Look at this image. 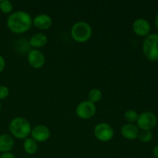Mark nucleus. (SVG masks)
I'll return each mask as SVG.
<instances>
[{
    "mask_svg": "<svg viewBox=\"0 0 158 158\" xmlns=\"http://www.w3.org/2000/svg\"><path fill=\"white\" fill-rule=\"evenodd\" d=\"M120 134L127 140H135L138 138L140 129L134 123H125L120 128Z\"/></svg>",
    "mask_w": 158,
    "mask_h": 158,
    "instance_id": "f8f14e48",
    "label": "nucleus"
},
{
    "mask_svg": "<svg viewBox=\"0 0 158 158\" xmlns=\"http://www.w3.org/2000/svg\"><path fill=\"white\" fill-rule=\"evenodd\" d=\"M151 28L149 22L143 18L137 19L132 25L133 31L139 36H147L149 35Z\"/></svg>",
    "mask_w": 158,
    "mask_h": 158,
    "instance_id": "9d476101",
    "label": "nucleus"
},
{
    "mask_svg": "<svg viewBox=\"0 0 158 158\" xmlns=\"http://www.w3.org/2000/svg\"><path fill=\"white\" fill-rule=\"evenodd\" d=\"M23 147L25 152L29 155H33L38 151V143L32 137H27L25 139Z\"/></svg>",
    "mask_w": 158,
    "mask_h": 158,
    "instance_id": "2eb2a0df",
    "label": "nucleus"
},
{
    "mask_svg": "<svg viewBox=\"0 0 158 158\" xmlns=\"http://www.w3.org/2000/svg\"><path fill=\"white\" fill-rule=\"evenodd\" d=\"M9 95V89L7 86L1 85L0 86V100H5L7 98L8 96Z\"/></svg>",
    "mask_w": 158,
    "mask_h": 158,
    "instance_id": "412c9836",
    "label": "nucleus"
},
{
    "mask_svg": "<svg viewBox=\"0 0 158 158\" xmlns=\"http://www.w3.org/2000/svg\"><path fill=\"white\" fill-rule=\"evenodd\" d=\"M157 118L155 114L151 111H144L139 114L137 120V127L142 131H151L156 127Z\"/></svg>",
    "mask_w": 158,
    "mask_h": 158,
    "instance_id": "39448f33",
    "label": "nucleus"
},
{
    "mask_svg": "<svg viewBox=\"0 0 158 158\" xmlns=\"http://www.w3.org/2000/svg\"><path fill=\"white\" fill-rule=\"evenodd\" d=\"M1 154H2V153H1V152H0V155H1Z\"/></svg>",
    "mask_w": 158,
    "mask_h": 158,
    "instance_id": "bb28decb",
    "label": "nucleus"
},
{
    "mask_svg": "<svg viewBox=\"0 0 158 158\" xmlns=\"http://www.w3.org/2000/svg\"><path fill=\"white\" fill-rule=\"evenodd\" d=\"M143 52L150 61L158 60V34L153 33L147 35L143 43Z\"/></svg>",
    "mask_w": 158,
    "mask_h": 158,
    "instance_id": "20e7f679",
    "label": "nucleus"
},
{
    "mask_svg": "<svg viewBox=\"0 0 158 158\" xmlns=\"http://www.w3.org/2000/svg\"><path fill=\"white\" fill-rule=\"evenodd\" d=\"M14 138L11 134H2L0 135V152H10L14 147Z\"/></svg>",
    "mask_w": 158,
    "mask_h": 158,
    "instance_id": "ddd939ff",
    "label": "nucleus"
},
{
    "mask_svg": "<svg viewBox=\"0 0 158 158\" xmlns=\"http://www.w3.org/2000/svg\"><path fill=\"white\" fill-rule=\"evenodd\" d=\"M157 131H158V127H157Z\"/></svg>",
    "mask_w": 158,
    "mask_h": 158,
    "instance_id": "cd10ccee",
    "label": "nucleus"
},
{
    "mask_svg": "<svg viewBox=\"0 0 158 158\" xmlns=\"http://www.w3.org/2000/svg\"><path fill=\"white\" fill-rule=\"evenodd\" d=\"M97 106L89 100H84L79 103L76 107V114L82 120H89L96 114Z\"/></svg>",
    "mask_w": 158,
    "mask_h": 158,
    "instance_id": "0eeeda50",
    "label": "nucleus"
},
{
    "mask_svg": "<svg viewBox=\"0 0 158 158\" xmlns=\"http://www.w3.org/2000/svg\"><path fill=\"white\" fill-rule=\"evenodd\" d=\"M0 158H15V156L11 152L2 153L0 155Z\"/></svg>",
    "mask_w": 158,
    "mask_h": 158,
    "instance_id": "5701e85b",
    "label": "nucleus"
},
{
    "mask_svg": "<svg viewBox=\"0 0 158 158\" xmlns=\"http://www.w3.org/2000/svg\"><path fill=\"white\" fill-rule=\"evenodd\" d=\"M48 43V37L43 32H36L31 36L29 40V44L30 46L39 49L46 46Z\"/></svg>",
    "mask_w": 158,
    "mask_h": 158,
    "instance_id": "4468645a",
    "label": "nucleus"
},
{
    "mask_svg": "<svg viewBox=\"0 0 158 158\" xmlns=\"http://www.w3.org/2000/svg\"><path fill=\"white\" fill-rule=\"evenodd\" d=\"M94 134L96 138L101 142H109L114 136L112 127L106 123H99L94 127Z\"/></svg>",
    "mask_w": 158,
    "mask_h": 158,
    "instance_id": "423d86ee",
    "label": "nucleus"
},
{
    "mask_svg": "<svg viewBox=\"0 0 158 158\" xmlns=\"http://www.w3.org/2000/svg\"><path fill=\"white\" fill-rule=\"evenodd\" d=\"M6 25L9 30L15 34H23L29 30L32 25V18L25 11H15L7 18Z\"/></svg>",
    "mask_w": 158,
    "mask_h": 158,
    "instance_id": "f257e3e1",
    "label": "nucleus"
},
{
    "mask_svg": "<svg viewBox=\"0 0 158 158\" xmlns=\"http://www.w3.org/2000/svg\"><path fill=\"white\" fill-rule=\"evenodd\" d=\"M6 67V61H5L4 57L0 55V73L2 72Z\"/></svg>",
    "mask_w": 158,
    "mask_h": 158,
    "instance_id": "4be33fe9",
    "label": "nucleus"
},
{
    "mask_svg": "<svg viewBox=\"0 0 158 158\" xmlns=\"http://www.w3.org/2000/svg\"><path fill=\"white\" fill-rule=\"evenodd\" d=\"M102 97H103L102 91L98 88H94V89H90L88 94V100L95 104L96 103L100 101Z\"/></svg>",
    "mask_w": 158,
    "mask_h": 158,
    "instance_id": "f3484780",
    "label": "nucleus"
},
{
    "mask_svg": "<svg viewBox=\"0 0 158 158\" xmlns=\"http://www.w3.org/2000/svg\"><path fill=\"white\" fill-rule=\"evenodd\" d=\"M15 49L19 53H26L30 51V44L29 41L26 39H19L15 43Z\"/></svg>",
    "mask_w": 158,
    "mask_h": 158,
    "instance_id": "dca6fc26",
    "label": "nucleus"
},
{
    "mask_svg": "<svg viewBox=\"0 0 158 158\" xmlns=\"http://www.w3.org/2000/svg\"><path fill=\"white\" fill-rule=\"evenodd\" d=\"M30 135L32 138L34 140H35L37 143L38 142L42 143V142H45L49 140L51 135V132L48 127L40 124L36 125V126L32 128Z\"/></svg>",
    "mask_w": 158,
    "mask_h": 158,
    "instance_id": "1a4fd4ad",
    "label": "nucleus"
},
{
    "mask_svg": "<svg viewBox=\"0 0 158 158\" xmlns=\"http://www.w3.org/2000/svg\"><path fill=\"white\" fill-rule=\"evenodd\" d=\"M27 61L29 66L33 69H41L46 63V57L43 52L39 49H30L27 53Z\"/></svg>",
    "mask_w": 158,
    "mask_h": 158,
    "instance_id": "6e6552de",
    "label": "nucleus"
},
{
    "mask_svg": "<svg viewBox=\"0 0 158 158\" xmlns=\"http://www.w3.org/2000/svg\"><path fill=\"white\" fill-rule=\"evenodd\" d=\"M138 139L142 143H149L153 139V133L151 131H142L139 134Z\"/></svg>",
    "mask_w": 158,
    "mask_h": 158,
    "instance_id": "aec40b11",
    "label": "nucleus"
},
{
    "mask_svg": "<svg viewBox=\"0 0 158 158\" xmlns=\"http://www.w3.org/2000/svg\"><path fill=\"white\" fill-rule=\"evenodd\" d=\"M11 135L19 140H23L29 137L32 131V127L27 119L17 117L12 119L9 125Z\"/></svg>",
    "mask_w": 158,
    "mask_h": 158,
    "instance_id": "f03ea898",
    "label": "nucleus"
},
{
    "mask_svg": "<svg viewBox=\"0 0 158 158\" xmlns=\"http://www.w3.org/2000/svg\"><path fill=\"white\" fill-rule=\"evenodd\" d=\"M139 114L134 110H127L123 114L124 120L127 122V123H134V122H137V118H138Z\"/></svg>",
    "mask_w": 158,
    "mask_h": 158,
    "instance_id": "a211bd4d",
    "label": "nucleus"
},
{
    "mask_svg": "<svg viewBox=\"0 0 158 158\" xmlns=\"http://www.w3.org/2000/svg\"><path fill=\"white\" fill-rule=\"evenodd\" d=\"M155 25H156V27L157 28V29H158V12H157V15H156V16H155Z\"/></svg>",
    "mask_w": 158,
    "mask_h": 158,
    "instance_id": "393cba45",
    "label": "nucleus"
},
{
    "mask_svg": "<svg viewBox=\"0 0 158 158\" xmlns=\"http://www.w3.org/2000/svg\"><path fill=\"white\" fill-rule=\"evenodd\" d=\"M71 37L79 43H83L90 40L93 29L90 25L84 21H79L73 25L70 30Z\"/></svg>",
    "mask_w": 158,
    "mask_h": 158,
    "instance_id": "7ed1b4c3",
    "label": "nucleus"
},
{
    "mask_svg": "<svg viewBox=\"0 0 158 158\" xmlns=\"http://www.w3.org/2000/svg\"><path fill=\"white\" fill-rule=\"evenodd\" d=\"M32 25L40 30H46L52 25V19L47 14H39L32 19Z\"/></svg>",
    "mask_w": 158,
    "mask_h": 158,
    "instance_id": "9b49d317",
    "label": "nucleus"
},
{
    "mask_svg": "<svg viewBox=\"0 0 158 158\" xmlns=\"http://www.w3.org/2000/svg\"><path fill=\"white\" fill-rule=\"evenodd\" d=\"M153 154H154L156 157H158V145L154 147V149H153Z\"/></svg>",
    "mask_w": 158,
    "mask_h": 158,
    "instance_id": "b1692460",
    "label": "nucleus"
},
{
    "mask_svg": "<svg viewBox=\"0 0 158 158\" xmlns=\"http://www.w3.org/2000/svg\"><path fill=\"white\" fill-rule=\"evenodd\" d=\"M2 110V104H1V102H0V112Z\"/></svg>",
    "mask_w": 158,
    "mask_h": 158,
    "instance_id": "a878e982",
    "label": "nucleus"
},
{
    "mask_svg": "<svg viewBox=\"0 0 158 158\" xmlns=\"http://www.w3.org/2000/svg\"><path fill=\"white\" fill-rule=\"evenodd\" d=\"M13 10V5L9 0H2L0 1V11L4 14L10 15Z\"/></svg>",
    "mask_w": 158,
    "mask_h": 158,
    "instance_id": "6ab92c4d",
    "label": "nucleus"
}]
</instances>
